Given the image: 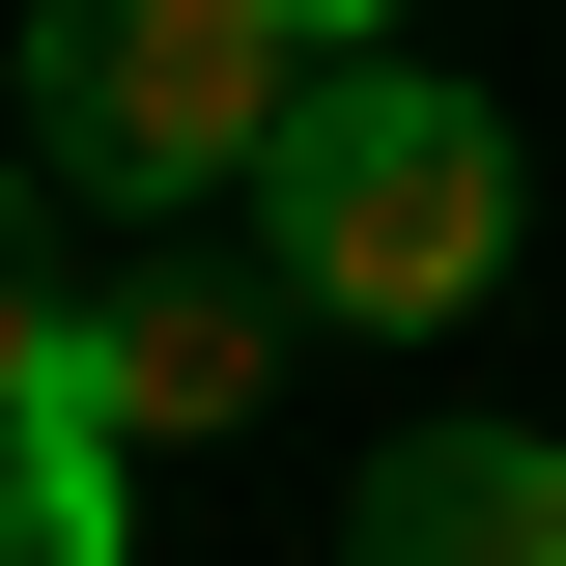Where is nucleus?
I'll return each instance as SVG.
<instances>
[{
	"mask_svg": "<svg viewBox=\"0 0 566 566\" xmlns=\"http://www.w3.org/2000/svg\"><path fill=\"white\" fill-rule=\"evenodd\" d=\"M255 227H283V312H340V340H453V312L510 283V114L424 85V57H312Z\"/></svg>",
	"mask_w": 566,
	"mask_h": 566,
	"instance_id": "1",
	"label": "nucleus"
},
{
	"mask_svg": "<svg viewBox=\"0 0 566 566\" xmlns=\"http://www.w3.org/2000/svg\"><path fill=\"white\" fill-rule=\"evenodd\" d=\"M283 114H312V29H283V0H29V142H57V199H114V227L255 199Z\"/></svg>",
	"mask_w": 566,
	"mask_h": 566,
	"instance_id": "2",
	"label": "nucleus"
},
{
	"mask_svg": "<svg viewBox=\"0 0 566 566\" xmlns=\"http://www.w3.org/2000/svg\"><path fill=\"white\" fill-rule=\"evenodd\" d=\"M85 424H142V453H199V424L283 397V255H114L85 283V340H57Z\"/></svg>",
	"mask_w": 566,
	"mask_h": 566,
	"instance_id": "3",
	"label": "nucleus"
},
{
	"mask_svg": "<svg viewBox=\"0 0 566 566\" xmlns=\"http://www.w3.org/2000/svg\"><path fill=\"white\" fill-rule=\"evenodd\" d=\"M340 566H566V424H397L340 482Z\"/></svg>",
	"mask_w": 566,
	"mask_h": 566,
	"instance_id": "4",
	"label": "nucleus"
},
{
	"mask_svg": "<svg viewBox=\"0 0 566 566\" xmlns=\"http://www.w3.org/2000/svg\"><path fill=\"white\" fill-rule=\"evenodd\" d=\"M0 566H142V424H85V397L0 424Z\"/></svg>",
	"mask_w": 566,
	"mask_h": 566,
	"instance_id": "5",
	"label": "nucleus"
},
{
	"mask_svg": "<svg viewBox=\"0 0 566 566\" xmlns=\"http://www.w3.org/2000/svg\"><path fill=\"white\" fill-rule=\"evenodd\" d=\"M57 340H85V283H57V227H29V170H0V424L57 397Z\"/></svg>",
	"mask_w": 566,
	"mask_h": 566,
	"instance_id": "6",
	"label": "nucleus"
},
{
	"mask_svg": "<svg viewBox=\"0 0 566 566\" xmlns=\"http://www.w3.org/2000/svg\"><path fill=\"white\" fill-rule=\"evenodd\" d=\"M283 29H312V57H397V0H283Z\"/></svg>",
	"mask_w": 566,
	"mask_h": 566,
	"instance_id": "7",
	"label": "nucleus"
}]
</instances>
